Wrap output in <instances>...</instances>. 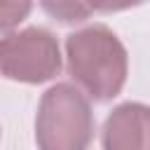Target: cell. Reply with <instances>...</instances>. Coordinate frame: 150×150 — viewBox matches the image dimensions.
I'll return each instance as SVG.
<instances>
[{
	"instance_id": "cell-2",
	"label": "cell",
	"mask_w": 150,
	"mask_h": 150,
	"mask_svg": "<svg viewBox=\"0 0 150 150\" xmlns=\"http://www.w3.org/2000/svg\"><path fill=\"white\" fill-rule=\"evenodd\" d=\"M94 138V115L87 96L68 82L49 87L35 115L38 150H87Z\"/></svg>"
},
{
	"instance_id": "cell-6",
	"label": "cell",
	"mask_w": 150,
	"mask_h": 150,
	"mask_svg": "<svg viewBox=\"0 0 150 150\" xmlns=\"http://www.w3.org/2000/svg\"><path fill=\"white\" fill-rule=\"evenodd\" d=\"M33 9V0H0V35L16 28Z\"/></svg>"
},
{
	"instance_id": "cell-1",
	"label": "cell",
	"mask_w": 150,
	"mask_h": 150,
	"mask_svg": "<svg viewBox=\"0 0 150 150\" xmlns=\"http://www.w3.org/2000/svg\"><path fill=\"white\" fill-rule=\"evenodd\" d=\"M68 73L91 101L115 98L129 73V56L120 38L103 23L80 28L66 38Z\"/></svg>"
},
{
	"instance_id": "cell-3",
	"label": "cell",
	"mask_w": 150,
	"mask_h": 150,
	"mask_svg": "<svg viewBox=\"0 0 150 150\" xmlns=\"http://www.w3.org/2000/svg\"><path fill=\"white\" fill-rule=\"evenodd\" d=\"M61 70V49L47 28L30 26L0 38V75L14 82L40 84Z\"/></svg>"
},
{
	"instance_id": "cell-4",
	"label": "cell",
	"mask_w": 150,
	"mask_h": 150,
	"mask_svg": "<svg viewBox=\"0 0 150 150\" xmlns=\"http://www.w3.org/2000/svg\"><path fill=\"white\" fill-rule=\"evenodd\" d=\"M103 150H150V105L127 101L103 122Z\"/></svg>"
},
{
	"instance_id": "cell-5",
	"label": "cell",
	"mask_w": 150,
	"mask_h": 150,
	"mask_svg": "<svg viewBox=\"0 0 150 150\" xmlns=\"http://www.w3.org/2000/svg\"><path fill=\"white\" fill-rule=\"evenodd\" d=\"M143 2L145 0H40L42 9L61 23H80L94 12H122Z\"/></svg>"
}]
</instances>
